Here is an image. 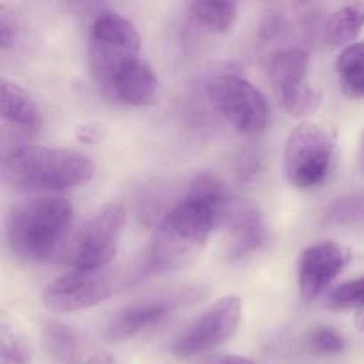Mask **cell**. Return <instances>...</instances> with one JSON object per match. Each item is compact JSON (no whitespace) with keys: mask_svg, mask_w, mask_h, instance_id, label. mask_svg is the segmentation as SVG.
I'll return each instance as SVG.
<instances>
[{"mask_svg":"<svg viewBox=\"0 0 364 364\" xmlns=\"http://www.w3.org/2000/svg\"><path fill=\"white\" fill-rule=\"evenodd\" d=\"M309 55L302 48H287L272 53L267 73L276 85L284 109L294 117H304L318 109L322 95L308 80Z\"/></svg>","mask_w":364,"mask_h":364,"instance_id":"ba28073f","label":"cell"},{"mask_svg":"<svg viewBox=\"0 0 364 364\" xmlns=\"http://www.w3.org/2000/svg\"><path fill=\"white\" fill-rule=\"evenodd\" d=\"M109 92L119 102L134 107L153 105L159 102L160 82L146 60H137L110 85Z\"/></svg>","mask_w":364,"mask_h":364,"instance_id":"5bb4252c","label":"cell"},{"mask_svg":"<svg viewBox=\"0 0 364 364\" xmlns=\"http://www.w3.org/2000/svg\"><path fill=\"white\" fill-rule=\"evenodd\" d=\"M127 212L119 203H110L100 208L87 223L77 231L68 247L66 262L71 269L103 270L119 251Z\"/></svg>","mask_w":364,"mask_h":364,"instance_id":"52a82bcc","label":"cell"},{"mask_svg":"<svg viewBox=\"0 0 364 364\" xmlns=\"http://www.w3.org/2000/svg\"><path fill=\"white\" fill-rule=\"evenodd\" d=\"M352 259L350 249L333 240L313 244L301 255L299 262V290L306 302H313L326 294L333 281L347 269Z\"/></svg>","mask_w":364,"mask_h":364,"instance_id":"8fae6325","label":"cell"},{"mask_svg":"<svg viewBox=\"0 0 364 364\" xmlns=\"http://www.w3.org/2000/svg\"><path fill=\"white\" fill-rule=\"evenodd\" d=\"M89 156L75 149L23 144L4 156L2 180L18 192H60L82 187L95 178Z\"/></svg>","mask_w":364,"mask_h":364,"instance_id":"3957f363","label":"cell"},{"mask_svg":"<svg viewBox=\"0 0 364 364\" xmlns=\"http://www.w3.org/2000/svg\"><path fill=\"white\" fill-rule=\"evenodd\" d=\"M18 38V28L14 18L7 13L6 9H0V46L2 50L14 46V41Z\"/></svg>","mask_w":364,"mask_h":364,"instance_id":"cb8c5ba5","label":"cell"},{"mask_svg":"<svg viewBox=\"0 0 364 364\" xmlns=\"http://www.w3.org/2000/svg\"><path fill=\"white\" fill-rule=\"evenodd\" d=\"M73 228V206L60 196H39L16 203L7 213L11 251L27 262H46L66 255Z\"/></svg>","mask_w":364,"mask_h":364,"instance_id":"7a4b0ae2","label":"cell"},{"mask_svg":"<svg viewBox=\"0 0 364 364\" xmlns=\"http://www.w3.org/2000/svg\"><path fill=\"white\" fill-rule=\"evenodd\" d=\"M364 27V2L348 4L334 11L323 27V43L331 48L348 46Z\"/></svg>","mask_w":364,"mask_h":364,"instance_id":"2e32d148","label":"cell"},{"mask_svg":"<svg viewBox=\"0 0 364 364\" xmlns=\"http://www.w3.org/2000/svg\"><path fill=\"white\" fill-rule=\"evenodd\" d=\"M2 117L25 130H36L41 123L39 109L32 96L20 84L7 78H2Z\"/></svg>","mask_w":364,"mask_h":364,"instance_id":"9a60e30c","label":"cell"},{"mask_svg":"<svg viewBox=\"0 0 364 364\" xmlns=\"http://www.w3.org/2000/svg\"><path fill=\"white\" fill-rule=\"evenodd\" d=\"M359 167H361V173L364 174V135L361 141V151H359Z\"/></svg>","mask_w":364,"mask_h":364,"instance_id":"83f0119b","label":"cell"},{"mask_svg":"<svg viewBox=\"0 0 364 364\" xmlns=\"http://www.w3.org/2000/svg\"><path fill=\"white\" fill-rule=\"evenodd\" d=\"M334 149L333 135L320 124L301 123L295 127L284 148L288 181L301 191L320 187L333 169Z\"/></svg>","mask_w":364,"mask_h":364,"instance_id":"8992f818","label":"cell"},{"mask_svg":"<svg viewBox=\"0 0 364 364\" xmlns=\"http://www.w3.org/2000/svg\"><path fill=\"white\" fill-rule=\"evenodd\" d=\"M191 13L201 25L217 34H228L233 28L238 16V6L235 2H213L198 0L191 4Z\"/></svg>","mask_w":364,"mask_h":364,"instance_id":"d6986e66","label":"cell"},{"mask_svg":"<svg viewBox=\"0 0 364 364\" xmlns=\"http://www.w3.org/2000/svg\"><path fill=\"white\" fill-rule=\"evenodd\" d=\"M358 323H359V329L364 331V313H361V315H359V318H358Z\"/></svg>","mask_w":364,"mask_h":364,"instance_id":"f1b7e54d","label":"cell"},{"mask_svg":"<svg viewBox=\"0 0 364 364\" xmlns=\"http://www.w3.org/2000/svg\"><path fill=\"white\" fill-rule=\"evenodd\" d=\"M219 226L226 228L231 235V258H245L247 255L259 251L267 240L262 212L249 199L231 196Z\"/></svg>","mask_w":364,"mask_h":364,"instance_id":"4fadbf2b","label":"cell"},{"mask_svg":"<svg viewBox=\"0 0 364 364\" xmlns=\"http://www.w3.org/2000/svg\"><path fill=\"white\" fill-rule=\"evenodd\" d=\"M112 294V281L103 270L71 269L57 277L43 291V304L57 313H73L92 308L107 301Z\"/></svg>","mask_w":364,"mask_h":364,"instance_id":"30bf717a","label":"cell"},{"mask_svg":"<svg viewBox=\"0 0 364 364\" xmlns=\"http://www.w3.org/2000/svg\"><path fill=\"white\" fill-rule=\"evenodd\" d=\"M242 318V301L237 295H228L203 311L174 343V354L180 359L194 358L213 350L230 340L238 329Z\"/></svg>","mask_w":364,"mask_h":364,"instance_id":"9c48e42d","label":"cell"},{"mask_svg":"<svg viewBox=\"0 0 364 364\" xmlns=\"http://www.w3.org/2000/svg\"><path fill=\"white\" fill-rule=\"evenodd\" d=\"M326 306L331 309L364 308V277L340 284L327 295Z\"/></svg>","mask_w":364,"mask_h":364,"instance_id":"7402d4cb","label":"cell"},{"mask_svg":"<svg viewBox=\"0 0 364 364\" xmlns=\"http://www.w3.org/2000/svg\"><path fill=\"white\" fill-rule=\"evenodd\" d=\"M141 60V38L135 25L119 13L102 11L89 34V68L95 80L109 91L128 68Z\"/></svg>","mask_w":364,"mask_h":364,"instance_id":"277c9868","label":"cell"},{"mask_svg":"<svg viewBox=\"0 0 364 364\" xmlns=\"http://www.w3.org/2000/svg\"><path fill=\"white\" fill-rule=\"evenodd\" d=\"M198 299L196 291H178L169 297L151 299V301L137 302L128 308L121 309L107 327V340L123 341L128 338H134L137 334L144 333L146 329H151L153 326H159L169 315H173L174 309L187 304Z\"/></svg>","mask_w":364,"mask_h":364,"instance_id":"7c38bea8","label":"cell"},{"mask_svg":"<svg viewBox=\"0 0 364 364\" xmlns=\"http://www.w3.org/2000/svg\"><path fill=\"white\" fill-rule=\"evenodd\" d=\"M206 96L213 109L240 134L256 135L269 127L270 109L267 98L237 71L212 75L206 82Z\"/></svg>","mask_w":364,"mask_h":364,"instance_id":"5b68a950","label":"cell"},{"mask_svg":"<svg viewBox=\"0 0 364 364\" xmlns=\"http://www.w3.org/2000/svg\"><path fill=\"white\" fill-rule=\"evenodd\" d=\"M308 345L315 354H340L345 350V338L331 327L320 326L309 333Z\"/></svg>","mask_w":364,"mask_h":364,"instance_id":"603a6c76","label":"cell"},{"mask_svg":"<svg viewBox=\"0 0 364 364\" xmlns=\"http://www.w3.org/2000/svg\"><path fill=\"white\" fill-rule=\"evenodd\" d=\"M206 364H255L249 358H244V355H220V358L212 359Z\"/></svg>","mask_w":364,"mask_h":364,"instance_id":"484cf974","label":"cell"},{"mask_svg":"<svg viewBox=\"0 0 364 364\" xmlns=\"http://www.w3.org/2000/svg\"><path fill=\"white\" fill-rule=\"evenodd\" d=\"M326 220L336 226H364V194L338 198L327 208Z\"/></svg>","mask_w":364,"mask_h":364,"instance_id":"44dd1931","label":"cell"},{"mask_svg":"<svg viewBox=\"0 0 364 364\" xmlns=\"http://www.w3.org/2000/svg\"><path fill=\"white\" fill-rule=\"evenodd\" d=\"M46 350L63 364H78L82 359L80 338L71 327L60 322H46L43 329Z\"/></svg>","mask_w":364,"mask_h":364,"instance_id":"ac0fdd59","label":"cell"},{"mask_svg":"<svg viewBox=\"0 0 364 364\" xmlns=\"http://www.w3.org/2000/svg\"><path fill=\"white\" fill-rule=\"evenodd\" d=\"M84 364H121V363L110 354H98V355H92V358H89Z\"/></svg>","mask_w":364,"mask_h":364,"instance_id":"4316f807","label":"cell"},{"mask_svg":"<svg viewBox=\"0 0 364 364\" xmlns=\"http://www.w3.org/2000/svg\"><path fill=\"white\" fill-rule=\"evenodd\" d=\"M341 87L354 98H364V41L345 46L336 59Z\"/></svg>","mask_w":364,"mask_h":364,"instance_id":"e0dca14e","label":"cell"},{"mask_svg":"<svg viewBox=\"0 0 364 364\" xmlns=\"http://www.w3.org/2000/svg\"><path fill=\"white\" fill-rule=\"evenodd\" d=\"M231 194L212 174H201L188 185L180 201L156 224L146 252L148 274H167L191 265L205 249L213 228L220 224Z\"/></svg>","mask_w":364,"mask_h":364,"instance_id":"6da1fadb","label":"cell"},{"mask_svg":"<svg viewBox=\"0 0 364 364\" xmlns=\"http://www.w3.org/2000/svg\"><path fill=\"white\" fill-rule=\"evenodd\" d=\"M284 31V18L281 16V13L270 9L269 13H265L262 20V28H259V34L263 39H274L276 36H279Z\"/></svg>","mask_w":364,"mask_h":364,"instance_id":"d4e9b609","label":"cell"},{"mask_svg":"<svg viewBox=\"0 0 364 364\" xmlns=\"http://www.w3.org/2000/svg\"><path fill=\"white\" fill-rule=\"evenodd\" d=\"M32 347L20 327L6 316L0 322V364H31Z\"/></svg>","mask_w":364,"mask_h":364,"instance_id":"ffe728a7","label":"cell"}]
</instances>
